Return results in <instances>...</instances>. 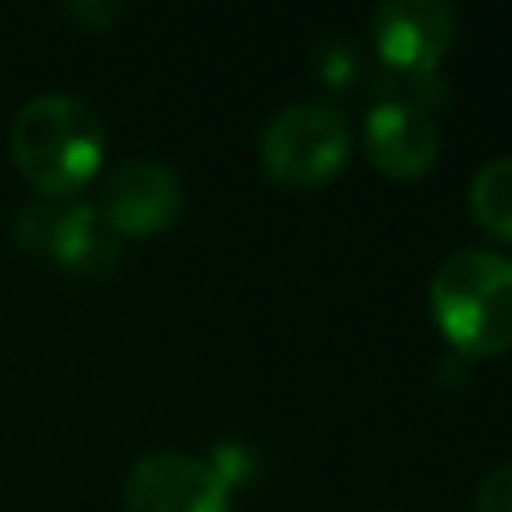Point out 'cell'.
<instances>
[{"mask_svg": "<svg viewBox=\"0 0 512 512\" xmlns=\"http://www.w3.org/2000/svg\"><path fill=\"white\" fill-rule=\"evenodd\" d=\"M364 152L368 160L396 176L412 180L424 176L440 156V128L428 108L400 100V96H372L364 116Z\"/></svg>", "mask_w": 512, "mask_h": 512, "instance_id": "cell-8", "label": "cell"}, {"mask_svg": "<svg viewBox=\"0 0 512 512\" xmlns=\"http://www.w3.org/2000/svg\"><path fill=\"white\" fill-rule=\"evenodd\" d=\"M208 464H212V472L224 480L228 492H232V488H248V484L260 476V468H264L260 452H256L248 440H216L212 452H208Z\"/></svg>", "mask_w": 512, "mask_h": 512, "instance_id": "cell-11", "label": "cell"}, {"mask_svg": "<svg viewBox=\"0 0 512 512\" xmlns=\"http://www.w3.org/2000/svg\"><path fill=\"white\" fill-rule=\"evenodd\" d=\"M104 120L72 92H40L12 116L8 148L20 176L48 200L80 192L104 160Z\"/></svg>", "mask_w": 512, "mask_h": 512, "instance_id": "cell-1", "label": "cell"}, {"mask_svg": "<svg viewBox=\"0 0 512 512\" xmlns=\"http://www.w3.org/2000/svg\"><path fill=\"white\" fill-rule=\"evenodd\" d=\"M436 328L460 356H496L512 344V260L496 248L452 252L428 284Z\"/></svg>", "mask_w": 512, "mask_h": 512, "instance_id": "cell-2", "label": "cell"}, {"mask_svg": "<svg viewBox=\"0 0 512 512\" xmlns=\"http://www.w3.org/2000/svg\"><path fill=\"white\" fill-rule=\"evenodd\" d=\"M476 512H512V460L496 464L492 472H484V480L476 484Z\"/></svg>", "mask_w": 512, "mask_h": 512, "instance_id": "cell-12", "label": "cell"}, {"mask_svg": "<svg viewBox=\"0 0 512 512\" xmlns=\"http://www.w3.org/2000/svg\"><path fill=\"white\" fill-rule=\"evenodd\" d=\"M456 40V8L440 0H388L372 12V44L384 72H436Z\"/></svg>", "mask_w": 512, "mask_h": 512, "instance_id": "cell-5", "label": "cell"}, {"mask_svg": "<svg viewBox=\"0 0 512 512\" xmlns=\"http://www.w3.org/2000/svg\"><path fill=\"white\" fill-rule=\"evenodd\" d=\"M440 376H448V380H464V368L460 364H448V360H440V368H436Z\"/></svg>", "mask_w": 512, "mask_h": 512, "instance_id": "cell-14", "label": "cell"}, {"mask_svg": "<svg viewBox=\"0 0 512 512\" xmlns=\"http://www.w3.org/2000/svg\"><path fill=\"white\" fill-rule=\"evenodd\" d=\"M64 12L72 20H80L84 28H92V32H104L120 16V4H108V0H68Z\"/></svg>", "mask_w": 512, "mask_h": 512, "instance_id": "cell-13", "label": "cell"}, {"mask_svg": "<svg viewBox=\"0 0 512 512\" xmlns=\"http://www.w3.org/2000/svg\"><path fill=\"white\" fill-rule=\"evenodd\" d=\"M468 208L476 224L500 240H512V156H492L468 184Z\"/></svg>", "mask_w": 512, "mask_h": 512, "instance_id": "cell-9", "label": "cell"}, {"mask_svg": "<svg viewBox=\"0 0 512 512\" xmlns=\"http://www.w3.org/2000/svg\"><path fill=\"white\" fill-rule=\"evenodd\" d=\"M96 208L120 236H156L172 228L184 208L180 176L164 160H152V156L120 160L104 176Z\"/></svg>", "mask_w": 512, "mask_h": 512, "instance_id": "cell-6", "label": "cell"}, {"mask_svg": "<svg viewBox=\"0 0 512 512\" xmlns=\"http://www.w3.org/2000/svg\"><path fill=\"white\" fill-rule=\"evenodd\" d=\"M348 148V116L320 100L288 104L260 128V164L284 188H316L332 180L344 168Z\"/></svg>", "mask_w": 512, "mask_h": 512, "instance_id": "cell-3", "label": "cell"}, {"mask_svg": "<svg viewBox=\"0 0 512 512\" xmlns=\"http://www.w3.org/2000/svg\"><path fill=\"white\" fill-rule=\"evenodd\" d=\"M360 64H364V56H360L356 40H348V36H324V40L316 44V52H312V72H316V80L328 84L332 92L348 88V84L360 76Z\"/></svg>", "mask_w": 512, "mask_h": 512, "instance_id": "cell-10", "label": "cell"}, {"mask_svg": "<svg viewBox=\"0 0 512 512\" xmlns=\"http://www.w3.org/2000/svg\"><path fill=\"white\" fill-rule=\"evenodd\" d=\"M16 244L32 256H48L52 264L76 272V276H104L120 260L124 236L100 216L96 204H52L36 200L20 208Z\"/></svg>", "mask_w": 512, "mask_h": 512, "instance_id": "cell-4", "label": "cell"}, {"mask_svg": "<svg viewBox=\"0 0 512 512\" xmlns=\"http://www.w3.org/2000/svg\"><path fill=\"white\" fill-rule=\"evenodd\" d=\"M228 500L212 464L188 452H148L124 480L128 512H228Z\"/></svg>", "mask_w": 512, "mask_h": 512, "instance_id": "cell-7", "label": "cell"}]
</instances>
